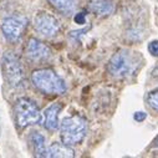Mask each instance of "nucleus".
Returning a JSON list of instances; mask_svg holds the SVG:
<instances>
[{"mask_svg":"<svg viewBox=\"0 0 158 158\" xmlns=\"http://www.w3.org/2000/svg\"><path fill=\"white\" fill-rule=\"evenodd\" d=\"M34 86L46 95H62L66 92V85L62 78L51 69H40L32 72Z\"/></svg>","mask_w":158,"mask_h":158,"instance_id":"nucleus-1","label":"nucleus"},{"mask_svg":"<svg viewBox=\"0 0 158 158\" xmlns=\"http://www.w3.org/2000/svg\"><path fill=\"white\" fill-rule=\"evenodd\" d=\"M87 133V122L82 116H70L62 120L60 125V137L62 143L75 146L81 143Z\"/></svg>","mask_w":158,"mask_h":158,"instance_id":"nucleus-2","label":"nucleus"},{"mask_svg":"<svg viewBox=\"0 0 158 158\" xmlns=\"http://www.w3.org/2000/svg\"><path fill=\"white\" fill-rule=\"evenodd\" d=\"M139 66V56L135 52L121 50L116 52L108 62V72L116 78H125L133 75Z\"/></svg>","mask_w":158,"mask_h":158,"instance_id":"nucleus-3","label":"nucleus"},{"mask_svg":"<svg viewBox=\"0 0 158 158\" xmlns=\"http://www.w3.org/2000/svg\"><path fill=\"white\" fill-rule=\"evenodd\" d=\"M4 80L14 89H19L25 84L24 67L19 57L13 52H5L0 60Z\"/></svg>","mask_w":158,"mask_h":158,"instance_id":"nucleus-4","label":"nucleus"},{"mask_svg":"<svg viewBox=\"0 0 158 158\" xmlns=\"http://www.w3.org/2000/svg\"><path fill=\"white\" fill-rule=\"evenodd\" d=\"M15 120L20 128H26L41 121V112L36 103L26 97L19 98L14 107Z\"/></svg>","mask_w":158,"mask_h":158,"instance_id":"nucleus-5","label":"nucleus"},{"mask_svg":"<svg viewBox=\"0 0 158 158\" xmlns=\"http://www.w3.org/2000/svg\"><path fill=\"white\" fill-rule=\"evenodd\" d=\"M26 26H27V19L21 15H15V16L6 18L3 21L2 30L8 41L16 43L23 36Z\"/></svg>","mask_w":158,"mask_h":158,"instance_id":"nucleus-6","label":"nucleus"},{"mask_svg":"<svg viewBox=\"0 0 158 158\" xmlns=\"http://www.w3.org/2000/svg\"><path fill=\"white\" fill-rule=\"evenodd\" d=\"M34 24H35L36 31L45 37L55 36L60 31V27H61L59 20L54 15L46 11H39L35 16Z\"/></svg>","mask_w":158,"mask_h":158,"instance_id":"nucleus-7","label":"nucleus"},{"mask_svg":"<svg viewBox=\"0 0 158 158\" xmlns=\"http://www.w3.org/2000/svg\"><path fill=\"white\" fill-rule=\"evenodd\" d=\"M26 56L35 62L46 61L51 57L50 49L37 39H30L26 45Z\"/></svg>","mask_w":158,"mask_h":158,"instance_id":"nucleus-8","label":"nucleus"},{"mask_svg":"<svg viewBox=\"0 0 158 158\" xmlns=\"http://www.w3.org/2000/svg\"><path fill=\"white\" fill-rule=\"evenodd\" d=\"M45 157L49 158H70L75 157V152L70 146L65 143H52L51 146H48Z\"/></svg>","mask_w":158,"mask_h":158,"instance_id":"nucleus-9","label":"nucleus"},{"mask_svg":"<svg viewBox=\"0 0 158 158\" xmlns=\"http://www.w3.org/2000/svg\"><path fill=\"white\" fill-rule=\"evenodd\" d=\"M60 103H54L45 111V127L49 131H56L60 126L59 123V113L61 111Z\"/></svg>","mask_w":158,"mask_h":158,"instance_id":"nucleus-10","label":"nucleus"},{"mask_svg":"<svg viewBox=\"0 0 158 158\" xmlns=\"http://www.w3.org/2000/svg\"><path fill=\"white\" fill-rule=\"evenodd\" d=\"M48 2L65 15L72 14L77 8V0H48Z\"/></svg>","mask_w":158,"mask_h":158,"instance_id":"nucleus-11","label":"nucleus"},{"mask_svg":"<svg viewBox=\"0 0 158 158\" xmlns=\"http://www.w3.org/2000/svg\"><path fill=\"white\" fill-rule=\"evenodd\" d=\"M31 142H32V147H34L35 154L37 157H45L46 148H48L45 137L41 133H39V132H32V135H31Z\"/></svg>","mask_w":158,"mask_h":158,"instance_id":"nucleus-12","label":"nucleus"},{"mask_svg":"<svg viewBox=\"0 0 158 158\" xmlns=\"http://www.w3.org/2000/svg\"><path fill=\"white\" fill-rule=\"evenodd\" d=\"M95 10L96 13L98 14H103V15H107L110 14L112 10H113V5L111 2H107V0H102V2H98L95 4Z\"/></svg>","mask_w":158,"mask_h":158,"instance_id":"nucleus-13","label":"nucleus"},{"mask_svg":"<svg viewBox=\"0 0 158 158\" xmlns=\"http://www.w3.org/2000/svg\"><path fill=\"white\" fill-rule=\"evenodd\" d=\"M147 102H148L149 107H152L153 110L158 111V89H156V90H153L152 92L148 94Z\"/></svg>","mask_w":158,"mask_h":158,"instance_id":"nucleus-14","label":"nucleus"},{"mask_svg":"<svg viewBox=\"0 0 158 158\" xmlns=\"http://www.w3.org/2000/svg\"><path fill=\"white\" fill-rule=\"evenodd\" d=\"M148 51L151 52V55L158 57V40H154V41L149 43V45H148Z\"/></svg>","mask_w":158,"mask_h":158,"instance_id":"nucleus-15","label":"nucleus"},{"mask_svg":"<svg viewBox=\"0 0 158 158\" xmlns=\"http://www.w3.org/2000/svg\"><path fill=\"white\" fill-rule=\"evenodd\" d=\"M146 117H147V114L144 113V112H136L135 114H133V118L137 121V122H142V121H144L146 120Z\"/></svg>","mask_w":158,"mask_h":158,"instance_id":"nucleus-16","label":"nucleus"},{"mask_svg":"<svg viewBox=\"0 0 158 158\" xmlns=\"http://www.w3.org/2000/svg\"><path fill=\"white\" fill-rule=\"evenodd\" d=\"M157 147H158V141H157Z\"/></svg>","mask_w":158,"mask_h":158,"instance_id":"nucleus-17","label":"nucleus"}]
</instances>
